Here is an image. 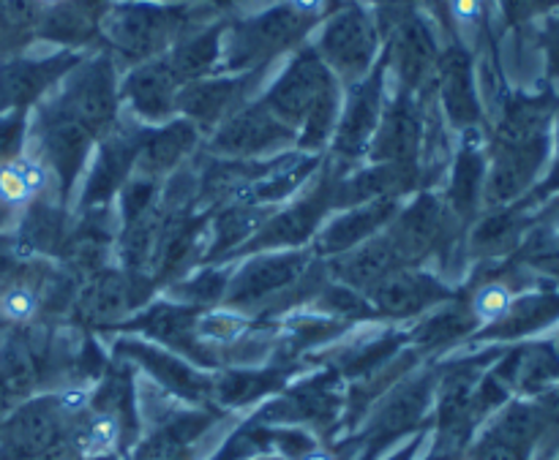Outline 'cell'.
<instances>
[{
	"instance_id": "obj_18",
	"label": "cell",
	"mask_w": 559,
	"mask_h": 460,
	"mask_svg": "<svg viewBox=\"0 0 559 460\" xmlns=\"http://www.w3.org/2000/svg\"><path fill=\"white\" fill-rule=\"evenodd\" d=\"M115 441H118V423H115V417L93 420L91 428H87L85 434V445L91 447V450H107Z\"/></svg>"
},
{
	"instance_id": "obj_5",
	"label": "cell",
	"mask_w": 559,
	"mask_h": 460,
	"mask_svg": "<svg viewBox=\"0 0 559 460\" xmlns=\"http://www.w3.org/2000/svg\"><path fill=\"white\" fill-rule=\"evenodd\" d=\"M262 71V69H260ZM260 71L251 69L249 74L233 76V80H200L191 82L180 90L178 109L189 114L194 125H216L233 118L240 109L243 98L260 80Z\"/></svg>"
},
{
	"instance_id": "obj_8",
	"label": "cell",
	"mask_w": 559,
	"mask_h": 460,
	"mask_svg": "<svg viewBox=\"0 0 559 460\" xmlns=\"http://www.w3.org/2000/svg\"><path fill=\"white\" fill-rule=\"evenodd\" d=\"M393 65L402 80V90L413 93L424 85L437 65V44L429 22L418 14H409L402 25L393 31Z\"/></svg>"
},
{
	"instance_id": "obj_9",
	"label": "cell",
	"mask_w": 559,
	"mask_h": 460,
	"mask_svg": "<svg viewBox=\"0 0 559 460\" xmlns=\"http://www.w3.org/2000/svg\"><path fill=\"white\" fill-rule=\"evenodd\" d=\"M293 136V129L276 118L265 104H251L224 120L216 134V147L224 153H254Z\"/></svg>"
},
{
	"instance_id": "obj_21",
	"label": "cell",
	"mask_w": 559,
	"mask_h": 460,
	"mask_svg": "<svg viewBox=\"0 0 559 460\" xmlns=\"http://www.w3.org/2000/svg\"><path fill=\"white\" fill-rule=\"evenodd\" d=\"M38 5H41V11H47V9H58V5H63L66 0H36Z\"/></svg>"
},
{
	"instance_id": "obj_16",
	"label": "cell",
	"mask_w": 559,
	"mask_h": 460,
	"mask_svg": "<svg viewBox=\"0 0 559 460\" xmlns=\"http://www.w3.org/2000/svg\"><path fill=\"white\" fill-rule=\"evenodd\" d=\"M484 16H486L484 0H451V3H448V20L459 27L480 25Z\"/></svg>"
},
{
	"instance_id": "obj_12",
	"label": "cell",
	"mask_w": 559,
	"mask_h": 460,
	"mask_svg": "<svg viewBox=\"0 0 559 460\" xmlns=\"http://www.w3.org/2000/svg\"><path fill=\"white\" fill-rule=\"evenodd\" d=\"M38 292L25 281H9L0 287V319L14 322V325H25L38 314Z\"/></svg>"
},
{
	"instance_id": "obj_2",
	"label": "cell",
	"mask_w": 559,
	"mask_h": 460,
	"mask_svg": "<svg viewBox=\"0 0 559 460\" xmlns=\"http://www.w3.org/2000/svg\"><path fill=\"white\" fill-rule=\"evenodd\" d=\"M207 16V5L189 3H120L104 14L109 44L134 63H147L191 36Z\"/></svg>"
},
{
	"instance_id": "obj_3",
	"label": "cell",
	"mask_w": 559,
	"mask_h": 460,
	"mask_svg": "<svg viewBox=\"0 0 559 460\" xmlns=\"http://www.w3.org/2000/svg\"><path fill=\"white\" fill-rule=\"evenodd\" d=\"M314 22L317 20L298 14L293 5L282 0L273 9L262 11L260 16H251V20L238 22L233 27L227 65L233 71L262 69L284 49L298 44L314 27Z\"/></svg>"
},
{
	"instance_id": "obj_14",
	"label": "cell",
	"mask_w": 559,
	"mask_h": 460,
	"mask_svg": "<svg viewBox=\"0 0 559 460\" xmlns=\"http://www.w3.org/2000/svg\"><path fill=\"white\" fill-rule=\"evenodd\" d=\"M33 199H36V196L27 189L25 178H22V172L16 169L14 158L0 164V207H5V210H20V207L31 205Z\"/></svg>"
},
{
	"instance_id": "obj_23",
	"label": "cell",
	"mask_w": 559,
	"mask_h": 460,
	"mask_svg": "<svg viewBox=\"0 0 559 460\" xmlns=\"http://www.w3.org/2000/svg\"><path fill=\"white\" fill-rule=\"evenodd\" d=\"M0 407H3V387H0Z\"/></svg>"
},
{
	"instance_id": "obj_7",
	"label": "cell",
	"mask_w": 559,
	"mask_h": 460,
	"mask_svg": "<svg viewBox=\"0 0 559 460\" xmlns=\"http://www.w3.org/2000/svg\"><path fill=\"white\" fill-rule=\"evenodd\" d=\"M183 90L175 74L169 71L167 60L153 58L147 63H140L123 82V96L129 98L131 107L147 120H164L175 107L178 96Z\"/></svg>"
},
{
	"instance_id": "obj_4",
	"label": "cell",
	"mask_w": 559,
	"mask_h": 460,
	"mask_svg": "<svg viewBox=\"0 0 559 460\" xmlns=\"http://www.w3.org/2000/svg\"><path fill=\"white\" fill-rule=\"evenodd\" d=\"M380 47V31L360 3H347L328 20L317 55L344 82H360L369 74Z\"/></svg>"
},
{
	"instance_id": "obj_10",
	"label": "cell",
	"mask_w": 559,
	"mask_h": 460,
	"mask_svg": "<svg viewBox=\"0 0 559 460\" xmlns=\"http://www.w3.org/2000/svg\"><path fill=\"white\" fill-rule=\"evenodd\" d=\"M437 80H440L442 101H445L453 123L467 125L478 120L473 65H469V55L462 44H451V49L437 58Z\"/></svg>"
},
{
	"instance_id": "obj_20",
	"label": "cell",
	"mask_w": 559,
	"mask_h": 460,
	"mask_svg": "<svg viewBox=\"0 0 559 460\" xmlns=\"http://www.w3.org/2000/svg\"><path fill=\"white\" fill-rule=\"evenodd\" d=\"M506 3L519 9V5H555L557 0H506Z\"/></svg>"
},
{
	"instance_id": "obj_11",
	"label": "cell",
	"mask_w": 559,
	"mask_h": 460,
	"mask_svg": "<svg viewBox=\"0 0 559 460\" xmlns=\"http://www.w3.org/2000/svg\"><path fill=\"white\" fill-rule=\"evenodd\" d=\"M388 63V60H385ZM385 63L377 65L371 74H366L364 80L355 82L353 93H349L347 112H344L342 129H338V145L344 150H358L369 134L374 131L377 120H380V107H382V74H385Z\"/></svg>"
},
{
	"instance_id": "obj_19",
	"label": "cell",
	"mask_w": 559,
	"mask_h": 460,
	"mask_svg": "<svg viewBox=\"0 0 559 460\" xmlns=\"http://www.w3.org/2000/svg\"><path fill=\"white\" fill-rule=\"evenodd\" d=\"M85 407H87V392L85 390H74V387H71V390L60 392L58 409L63 414H76V412H82Z\"/></svg>"
},
{
	"instance_id": "obj_13",
	"label": "cell",
	"mask_w": 559,
	"mask_h": 460,
	"mask_svg": "<svg viewBox=\"0 0 559 460\" xmlns=\"http://www.w3.org/2000/svg\"><path fill=\"white\" fill-rule=\"evenodd\" d=\"M513 305V292L506 283H486L475 292L473 298V311L478 319L484 322H497L511 311Z\"/></svg>"
},
{
	"instance_id": "obj_6",
	"label": "cell",
	"mask_w": 559,
	"mask_h": 460,
	"mask_svg": "<svg viewBox=\"0 0 559 460\" xmlns=\"http://www.w3.org/2000/svg\"><path fill=\"white\" fill-rule=\"evenodd\" d=\"M74 55H55L47 60H11L0 65V112L11 107H25L41 96L58 76L74 69Z\"/></svg>"
},
{
	"instance_id": "obj_17",
	"label": "cell",
	"mask_w": 559,
	"mask_h": 460,
	"mask_svg": "<svg viewBox=\"0 0 559 460\" xmlns=\"http://www.w3.org/2000/svg\"><path fill=\"white\" fill-rule=\"evenodd\" d=\"M22 125H25L22 112L0 120V164H5V161H11L14 156H20V153H16V147H20V140H22Z\"/></svg>"
},
{
	"instance_id": "obj_25",
	"label": "cell",
	"mask_w": 559,
	"mask_h": 460,
	"mask_svg": "<svg viewBox=\"0 0 559 460\" xmlns=\"http://www.w3.org/2000/svg\"><path fill=\"white\" fill-rule=\"evenodd\" d=\"M169 3H183V0H169Z\"/></svg>"
},
{
	"instance_id": "obj_24",
	"label": "cell",
	"mask_w": 559,
	"mask_h": 460,
	"mask_svg": "<svg viewBox=\"0 0 559 460\" xmlns=\"http://www.w3.org/2000/svg\"><path fill=\"white\" fill-rule=\"evenodd\" d=\"M3 213H9V210H5V207H0V218H3Z\"/></svg>"
},
{
	"instance_id": "obj_1",
	"label": "cell",
	"mask_w": 559,
	"mask_h": 460,
	"mask_svg": "<svg viewBox=\"0 0 559 460\" xmlns=\"http://www.w3.org/2000/svg\"><path fill=\"white\" fill-rule=\"evenodd\" d=\"M267 109L282 123L304 125L306 142H320L331 131L338 112V82L333 71L322 63L314 47H306L295 55L276 85L262 98Z\"/></svg>"
},
{
	"instance_id": "obj_15",
	"label": "cell",
	"mask_w": 559,
	"mask_h": 460,
	"mask_svg": "<svg viewBox=\"0 0 559 460\" xmlns=\"http://www.w3.org/2000/svg\"><path fill=\"white\" fill-rule=\"evenodd\" d=\"M14 164H16V169H20L22 172V178H25V183H27V189L33 191V196H41L44 191L49 189V167L47 164L41 161V158L38 156H14Z\"/></svg>"
},
{
	"instance_id": "obj_22",
	"label": "cell",
	"mask_w": 559,
	"mask_h": 460,
	"mask_svg": "<svg viewBox=\"0 0 559 460\" xmlns=\"http://www.w3.org/2000/svg\"><path fill=\"white\" fill-rule=\"evenodd\" d=\"M304 460H333V456H328V452L317 450V452H309V456H304Z\"/></svg>"
}]
</instances>
